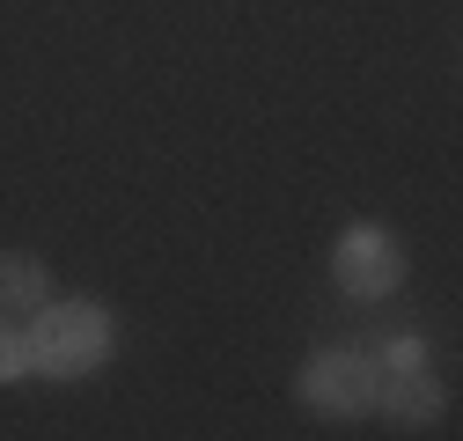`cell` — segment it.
Wrapping results in <instances>:
<instances>
[{"mask_svg": "<svg viewBox=\"0 0 463 441\" xmlns=\"http://www.w3.org/2000/svg\"><path fill=\"white\" fill-rule=\"evenodd\" d=\"M103 353H110V316L96 302H67V309L37 302V324H30V361L37 368L89 375V368H103Z\"/></svg>", "mask_w": 463, "mask_h": 441, "instance_id": "1", "label": "cell"}, {"mask_svg": "<svg viewBox=\"0 0 463 441\" xmlns=\"http://www.w3.org/2000/svg\"><path fill=\"white\" fill-rule=\"evenodd\" d=\"M397 280H404V258L383 229H345L338 236V287L345 295L383 302V295H397Z\"/></svg>", "mask_w": 463, "mask_h": 441, "instance_id": "2", "label": "cell"}, {"mask_svg": "<svg viewBox=\"0 0 463 441\" xmlns=\"http://www.w3.org/2000/svg\"><path fill=\"white\" fill-rule=\"evenodd\" d=\"M302 398L324 412H368L375 405V361L361 353H317L302 368Z\"/></svg>", "mask_w": 463, "mask_h": 441, "instance_id": "3", "label": "cell"}, {"mask_svg": "<svg viewBox=\"0 0 463 441\" xmlns=\"http://www.w3.org/2000/svg\"><path fill=\"white\" fill-rule=\"evenodd\" d=\"M375 405L397 412V419H434V412H441V390H434L427 361H390V368L375 375Z\"/></svg>", "mask_w": 463, "mask_h": 441, "instance_id": "4", "label": "cell"}, {"mask_svg": "<svg viewBox=\"0 0 463 441\" xmlns=\"http://www.w3.org/2000/svg\"><path fill=\"white\" fill-rule=\"evenodd\" d=\"M44 295H52V280H44L37 258H23V250L0 258V309H37Z\"/></svg>", "mask_w": 463, "mask_h": 441, "instance_id": "5", "label": "cell"}, {"mask_svg": "<svg viewBox=\"0 0 463 441\" xmlns=\"http://www.w3.org/2000/svg\"><path fill=\"white\" fill-rule=\"evenodd\" d=\"M23 361H30V339H23L8 316H0V382H15V375H23Z\"/></svg>", "mask_w": 463, "mask_h": 441, "instance_id": "6", "label": "cell"}]
</instances>
